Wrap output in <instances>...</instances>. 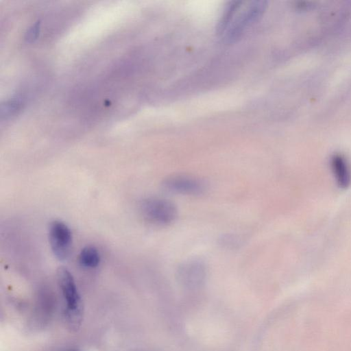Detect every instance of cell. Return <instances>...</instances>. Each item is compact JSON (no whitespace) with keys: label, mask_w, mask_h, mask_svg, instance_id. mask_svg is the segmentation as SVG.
Here are the masks:
<instances>
[{"label":"cell","mask_w":351,"mask_h":351,"mask_svg":"<svg viewBox=\"0 0 351 351\" xmlns=\"http://www.w3.org/2000/svg\"><path fill=\"white\" fill-rule=\"evenodd\" d=\"M219 243L225 248L236 249L243 243V238L236 234H226L219 239Z\"/></svg>","instance_id":"cell-10"},{"label":"cell","mask_w":351,"mask_h":351,"mask_svg":"<svg viewBox=\"0 0 351 351\" xmlns=\"http://www.w3.org/2000/svg\"><path fill=\"white\" fill-rule=\"evenodd\" d=\"M21 101L19 99H12L5 101L1 106V119H8L14 116L19 110Z\"/></svg>","instance_id":"cell-9"},{"label":"cell","mask_w":351,"mask_h":351,"mask_svg":"<svg viewBox=\"0 0 351 351\" xmlns=\"http://www.w3.org/2000/svg\"><path fill=\"white\" fill-rule=\"evenodd\" d=\"M162 187L171 193L197 195L206 191L205 182L194 176L177 174L168 176L162 182Z\"/></svg>","instance_id":"cell-5"},{"label":"cell","mask_w":351,"mask_h":351,"mask_svg":"<svg viewBox=\"0 0 351 351\" xmlns=\"http://www.w3.org/2000/svg\"><path fill=\"white\" fill-rule=\"evenodd\" d=\"M330 166L339 187L347 189L351 184V169L346 159L341 154H335Z\"/></svg>","instance_id":"cell-7"},{"label":"cell","mask_w":351,"mask_h":351,"mask_svg":"<svg viewBox=\"0 0 351 351\" xmlns=\"http://www.w3.org/2000/svg\"><path fill=\"white\" fill-rule=\"evenodd\" d=\"M49 241L54 256L60 261L66 260L71 252L72 234L66 223L53 221L49 226Z\"/></svg>","instance_id":"cell-4"},{"label":"cell","mask_w":351,"mask_h":351,"mask_svg":"<svg viewBox=\"0 0 351 351\" xmlns=\"http://www.w3.org/2000/svg\"><path fill=\"white\" fill-rule=\"evenodd\" d=\"M206 269L204 263L199 260H189L181 264L177 269L179 281L188 287L201 285L205 279Z\"/></svg>","instance_id":"cell-6"},{"label":"cell","mask_w":351,"mask_h":351,"mask_svg":"<svg viewBox=\"0 0 351 351\" xmlns=\"http://www.w3.org/2000/svg\"><path fill=\"white\" fill-rule=\"evenodd\" d=\"M40 31V22L37 21L32 25L25 33V38L27 42H32L36 39Z\"/></svg>","instance_id":"cell-11"},{"label":"cell","mask_w":351,"mask_h":351,"mask_svg":"<svg viewBox=\"0 0 351 351\" xmlns=\"http://www.w3.org/2000/svg\"><path fill=\"white\" fill-rule=\"evenodd\" d=\"M140 211L148 222L157 226H167L177 217L178 210L171 201L156 197H147L140 203Z\"/></svg>","instance_id":"cell-3"},{"label":"cell","mask_w":351,"mask_h":351,"mask_svg":"<svg viewBox=\"0 0 351 351\" xmlns=\"http://www.w3.org/2000/svg\"><path fill=\"white\" fill-rule=\"evenodd\" d=\"M57 278L62 295L66 303L64 319L68 327L77 330L81 326L84 307L72 274L65 267L57 270Z\"/></svg>","instance_id":"cell-2"},{"label":"cell","mask_w":351,"mask_h":351,"mask_svg":"<svg viewBox=\"0 0 351 351\" xmlns=\"http://www.w3.org/2000/svg\"><path fill=\"white\" fill-rule=\"evenodd\" d=\"M78 260L82 267L95 268L100 263V255L96 247L86 246L80 251Z\"/></svg>","instance_id":"cell-8"},{"label":"cell","mask_w":351,"mask_h":351,"mask_svg":"<svg viewBox=\"0 0 351 351\" xmlns=\"http://www.w3.org/2000/svg\"><path fill=\"white\" fill-rule=\"evenodd\" d=\"M68 351H79V350H68Z\"/></svg>","instance_id":"cell-12"},{"label":"cell","mask_w":351,"mask_h":351,"mask_svg":"<svg viewBox=\"0 0 351 351\" xmlns=\"http://www.w3.org/2000/svg\"><path fill=\"white\" fill-rule=\"evenodd\" d=\"M263 1H234L228 7L219 25V33L228 40L239 37L242 32L255 23L265 9Z\"/></svg>","instance_id":"cell-1"}]
</instances>
